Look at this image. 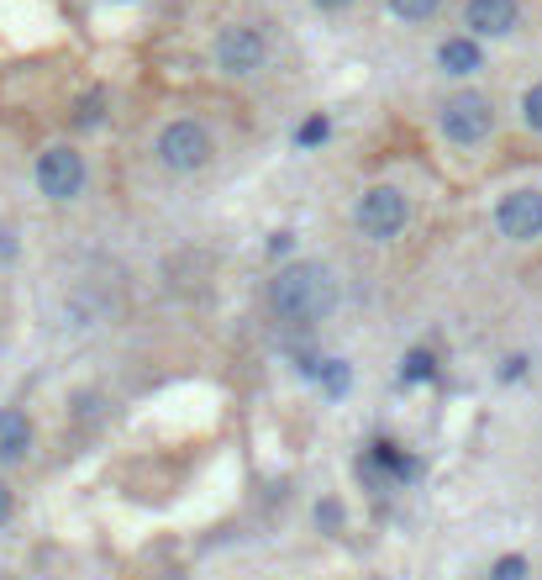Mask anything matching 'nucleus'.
Returning a JSON list of instances; mask_svg holds the SVG:
<instances>
[{
    "label": "nucleus",
    "mask_w": 542,
    "mask_h": 580,
    "mask_svg": "<svg viewBox=\"0 0 542 580\" xmlns=\"http://www.w3.org/2000/svg\"><path fill=\"white\" fill-rule=\"evenodd\" d=\"M337 301V286H332V269L316 265V259H301V265H284L274 280H269V312L290 322V327H316L322 316L332 312Z\"/></svg>",
    "instance_id": "obj_1"
},
{
    "label": "nucleus",
    "mask_w": 542,
    "mask_h": 580,
    "mask_svg": "<svg viewBox=\"0 0 542 580\" xmlns=\"http://www.w3.org/2000/svg\"><path fill=\"white\" fill-rule=\"evenodd\" d=\"M437 121H443V138L448 143L474 148L496 132V106H490V96H479V90H458V96L443 100Z\"/></svg>",
    "instance_id": "obj_2"
},
{
    "label": "nucleus",
    "mask_w": 542,
    "mask_h": 580,
    "mask_svg": "<svg viewBox=\"0 0 542 580\" xmlns=\"http://www.w3.org/2000/svg\"><path fill=\"white\" fill-rule=\"evenodd\" d=\"M153 153H159V164L164 170H174V174H195V170H206L212 164V132L200 127V121H189V117H180V121H169L164 132H159V143H153Z\"/></svg>",
    "instance_id": "obj_3"
},
{
    "label": "nucleus",
    "mask_w": 542,
    "mask_h": 580,
    "mask_svg": "<svg viewBox=\"0 0 542 580\" xmlns=\"http://www.w3.org/2000/svg\"><path fill=\"white\" fill-rule=\"evenodd\" d=\"M405 222H411V201H405V191H395V185H369V191L358 195V233L364 238H401Z\"/></svg>",
    "instance_id": "obj_4"
},
{
    "label": "nucleus",
    "mask_w": 542,
    "mask_h": 580,
    "mask_svg": "<svg viewBox=\"0 0 542 580\" xmlns=\"http://www.w3.org/2000/svg\"><path fill=\"white\" fill-rule=\"evenodd\" d=\"M216 64H221V74H232V79H248V74H259L269 64V37L248 22L221 26L216 32Z\"/></svg>",
    "instance_id": "obj_5"
},
{
    "label": "nucleus",
    "mask_w": 542,
    "mask_h": 580,
    "mask_svg": "<svg viewBox=\"0 0 542 580\" xmlns=\"http://www.w3.org/2000/svg\"><path fill=\"white\" fill-rule=\"evenodd\" d=\"M32 174H37V191H43L47 201H74V195L85 191V180H90L85 159H79L69 143L37 153V170H32Z\"/></svg>",
    "instance_id": "obj_6"
},
{
    "label": "nucleus",
    "mask_w": 542,
    "mask_h": 580,
    "mask_svg": "<svg viewBox=\"0 0 542 580\" xmlns=\"http://www.w3.org/2000/svg\"><path fill=\"white\" fill-rule=\"evenodd\" d=\"M496 227H500V233H506L511 243L542 238V191H511V195H500Z\"/></svg>",
    "instance_id": "obj_7"
},
{
    "label": "nucleus",
    "mask_w": 542,
    "mask_h": 580,
    "mask_svg": "<svg viewBox=\"0 0 542 580\" xmlns=\"http://www.w3.org/2000/svg\"><path fill=\"white\" fill-rule=\"evenodd\" d=\"M517 22H521L517 0H469L464 6L469 37H506V32H517Z\"/></svg>",
    "instance_id": "obj_8"
},
{
    "label": "nucleus",
    "mask_w": 542,
    "mask_h": 580,
    "mask_svg": "<svg viewBox=\"0 0 542 580\" xmlns=\"http://www.w3.org/2000/svg\"><path fill=\"white\" fill-rule=\"evenodd\" d=\"M26 449H32V422H26V411L6 407L0 411V464L26 460Z\"/></svg>",
    "instance_id": "obj_9"
},
{
    "label": "nucleus",
    "mask_w": 542,
    "mask_h": 580,
    "mask_svg": "<svg viewBox=\"0 0 542 580\" xmlns=\"http://www.w3.org/2000/svg\"><path fill=\"white\" fill-rule=\"evenodd\" d=\"M369 464H379V470L395 475V481H416V475H422V460L405 454L395 438H375V443H369Z\"/></svg>",
    "instance_id": "obj_10"
},
{
    "label": "nucleus",
    "mask_w": 542,
    "mask_h": 580,
    "mask_svg": "<svg viewBox=\"0 0 542 580\" xmlns=\"http://www.w3.org/2000/svg\"><path fill=\"white\" fill-rule=\"evenodd\" d=\"M479 64H485V53H479V43H474V37H448V43L437 49V69L453 74V79H469Z\"/></svg>",
    "instance_id": "obj_11"
},
{
    "label": "nucleus",
    "mask_w": 542,
    "mask_h": 580,
    "mask_svg": "<svg viewBox=\"0 0 542 580\" xmlns=\"http://www.w3.org/2000/svg\"><path fill=\"white\" fill-rule=\"evenodd\" d=\"M432 375H437V359H432V348H411V354H405L401 380H405V386H422V380H432Z\"/></svg>",
    "instance_id": "obj_12"
},
{
    "label": "nucleus",
    "mask_w": 542,
    "mask_h": 580,
    "mask_svg": "<svg viewBox=\"0 0 542 580\" xmlns=\"http://www.w3.org/2000/svg\"><path fill=\"white\" fill-rule=\"evenodd\" d=\"M100 121H106V90L79 96V106H74V127H100Z\"/></svg>",
    "instance_id": "obj_13"
},
{
    "label": "nucleus",
    "mask_w": 542,
    "mask_h": 580,
    "mask_svg": "<svg viewBox=\"0 0 542 580\" xmlns=\"http://www.w3.org/2000/svg\"><path fill=\"white\" fill-rule=\"evenodd\" d=\"M348 386H354V369H348V359H327V364H322V390H327V396H343Z\"/></svg>",
    "instance_id": "obj_14"
},
{
    "label": "nucleus",
    "mask_w": 542,
    "mask_h": 580,
    "mask_svg": "<svg viewBox=\"0 0 542 580\" xmlns=\"http://www.w3.org/2000/svg\"><path fill=\"white\" fill-rule=\"evenodd\" d=\"M332 138V121L327 117H306L295 127V148H322Z\"/></svg>",
    "instance_id": "obj_15"
},
{
    "label": "nucleus",
    "mask_w": 542,
    "mask_h": 580,
    "mask_svg": "<svg viewBox=\"0 0 542 580\" xmlns=\"http://www.w3.org/2000/svg\"><path fill=\"white\" fill-rule=\"evenodd\" d=\"M343 523H348L343 502H337V496H322V502H316V528H322V533H343Z\"/></svg>",
    "instance_id": "obj_16"
},
{
    "label": "nucleus",
    "mask_w": 542,
    "mask_h": 580,
    "mask_svg": "<svg viewBox=\"0 0 542 580\" xmlns=\"http://www.w3.org/2000/svg\"><path fill=\"white\" fill-rule=\"evenodd\" d=\"M437 6H443V0H390V11H395L401 22H426V17H437Z\"/></svg>",
    "instance_id": "obj_17"
},
{
    "label": "nucleus",
    "mask_w": 542,
    "mask_h": 580,
    "mask_svg": "<svg viewBox=\"0 0 542 580\" xmlns=\"http://www.w3.org/2000/svg\"><path fill=\"white\" fill-rule=\"evenodd\" d=\"M521 121H527L532 132H542V79L527 90V96H521Z\"/></svg>",
    "instance_id": "obj_18"
},
{
    "label": "nucleus",
    "mask_w": 542,
    "mask_h": 580,
    "mask_svg": "<svg viewBox=\"0 0 542 580\" xmlns=\"http://www.w3.org/2000/svg\"><path fill=\"white\" fill-rule=\"evenodd\" d=\"M490 580H527V559H521V555L496 559V570H490Z\"/></svg>",
    "instance_id": "obj_19"
},
{
    "label": "nucleus",
    "mask_w": 542,
    "mask_h": 580,
    "mask_svg": "<svg viewBox=\"0 0 542 580\" xmlns=\"http://www.w3.org/2000/svg\"><path fill=\"white\" fill-rule=\"evenodd\" d=\"M322 354H316V348H301V354H295V369H301V375H306V380H322Z\"/></svg>",
    "instance_id": "obj_20"
},
{
    "label": "nucleus",
    "mask_w": 542,
    "mask_h": 580,
    "mask_svg": "<svg viewBox=\"0 0 542 580\" xmlns=\"http://www.w3.org/2000/svg\"><path fill=\"white\" fill-rule=\"evenodd\" d=\"M521 375H527V359H521V354H511V359L500 364V380H521Z\"/></svg>",
    "instance_id": "obj_21"
},
{
    "label": "nucleus",
    "mask_w": 542,
    "mask_h": 580,
    "mask_svg": "<svg viewBox=\"0 0 542 580\" xmlns=\"http://www.w3.org/2000/svg\"><path fill=\"white\" fill-rule=\"evenodd\" d=\"M11 512H17V496H11V491H6V485H0V528H6V523H11Z\"/></svg>",
    "instance_id": "obj_22"
},
{
    "label": "nucleus",
    "mask_w": 542,
    "mask_h": 580,
    "mask_svg": "<svg viewBox=\"0 0 542 580\" xmlns=\"http://www.w3.org/2000/svg\"><path fill=\"white\" fill-rule=\"evenodd\" d=\"M322 11H343V6H354V0H316Z\"/></svg>",
    "instance_id": "obj_23"
}]
</instances>
